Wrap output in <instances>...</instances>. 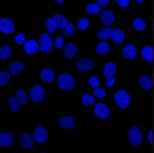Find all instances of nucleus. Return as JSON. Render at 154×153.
<instances>
[{"instance_id": "obj_37", "label": "nucleus", "mask_w": 154, "mask_h": 153, "mask_svg": "<svg viewBox=\"0 0 154 153\" xmlns=\"http://www.w3.org/2000/svg\"><path fill=\"white\" fill-rule=\"evenodd\" d=\"M88 83L89 85H90L92 88H98L99 85H100V81L97 75H92V76L90 77V79H89Z\"/></svg>"}, {"instance_id": "obj_40", "label": "nucleus", "mask_w": 154, "mask_h": 153, "mask_svg": "<svg viewBox=\"0 0 154 153\" xmlns=\"http://www.w3.org/2000/svg\"><path fill=\"white\" fill-rule=\"evenodd\" d=\"M116 2L122 7H127L130 5V0H116Z\"/></svg>"}, {"instance_id": "obj_24", "label": "nucleus", "mask_w": 154, "mask_h": 153, "mask_svg": "<svg viewBox=\"0 0 154 153\" xmlns=\"http://www.w3.org/2000/svg\"><path fill=\"white\" fill-rule=\"evenodd\" d=\"M112 28L110 27H104L102 28L97 33V38L100 40L106 41L108 40L109 39H110V37H112Z\"/></svg>"}, {"instance_id": "obj_21", "label": "nucleus", "mask_w": 154, "mask_h": 153, "mask_svg": "<svg viewBox=\"0 0 154 153\" xmlns=\"http://www.w3.org/2000/svg\"><path fill=\"white\" fill-rule=\"evenodd\" d=\"M112 40L116 44H120L123 42L125 39V33L122 29H114L112 34Z\"/></svg>"}, {"instance_id": "obj_4", "label": "nucleus", "mask_w": 154, "mask_h": 153, "mask_svg": "<svg viewBox=\"0 0 154 153\" xmlns=\"http://www.w3.org/2000/svg\"><path fill=\"white\" fill-rule=\"evenodd\" d=\"M39 49L43 53H50L53 51V41L48 33H43L40 36Z\"/></svg>"}, {"instance_id": "obj_47", "label": "nucleus", "mask_w": 154, "mask_h": 153, "mask_svg": "<svg viewBox=\"0 0 154 153\" xmlns=\"http://www.w3.org/2000/svg\"><path fill=\"white\" fill-rule=\"evenodd\" d=\"M153 143H154V136H153Z\"/></svg>"}, {"instance_id": "obj_20", "label": "nucleus", "mask_w": 154, "mask_h": 153, "mask_svg": "<svg viewBox=\"0 0 154 153\" xmlns=\"http://www.w3.org/2000/svg\"><path fill=\"white\" fill-rule=\"evenodd\" d=\"M139 85L144 91H149L152 88V79L147 75H143L139 78Z\"/></svg>"}, {"instance_id": "obj_41", "label": "nucleus", "mask_w": 154, "mask_h": 153, "mask_svg": "<svg viewBox=\"0 0 154 153\" xmlns=\"http://www.w3.org/2000/svg\"><path fill=\"white\" fill-rule=\"evenodd\" d=\"M114 83H115V78L114 77H109L107 78L106 81V85L108 88H111L112 87L114 86Z\"/></svg>"}, {"instance_id": "obj_27", "label": "nucleus", "mask_w": 154, "mask_h": 153, "mask_svg": "<svg viewBox=\"0 0 154 153\" xmlns=\"http://www.w3.org/2000/svg\"><path fill=\"white\" fill-rule=\"evenodd\" d=\"M110 49V46L109 43L106 41H101L96 46V51L98 54L104 55L106 54L109 52Z\"/></svg>"}, {"instance_id": "obj_36", "label": "nucleus", "mask_w": 154, "mask_h": 153, "mask_svg": "<svg viewBox=\"0 0 154 153\" xmlns=\"http://www.w3.org/2000/svg\"><path fill=\"white\" fill-rule=\"evenodd\" d=\"M93 93L94 96H96L98 98H104L107 95V93H106L105 89L104 88H100V87L94 88Z\"/></svg>"}, {"instance_id": "obj_28", "label": "nucleus", "mask_w": 154, "mask_h": 153, "mask_svg": "<svg viewBox=\"0 0 154 153\" xmlns=\"http://www.w3.org/2000/svg\"><path fill=\"white\" fill-rule=\"evenodd\" d=\"M15 97L21 105L26 104L28 102V97H27L26 92L23 89H19L16 91Z\"/></svg>"}, {"instance_id": "obj_8", "label": "nucleus", "mask_w": 154, "mask_h": 153, "mask_svg": "<svg viewBox=\"0 0 154 153\" xmlns=\"http://www.w3.org/2000/svg\"><path fill=\"white\" fill-rule=\"evenodd\" d=\"M15 30V25L9 18L0 19V31L5 34H10Z\"/></svg>"}, {"instance_id": "obj_39", "label": "nucleus", "mask_w": 154, "mask_h": 153, "mask_svg": "<svg viewBox=\"0 0 154 153\" xmlns=\"http://www.w3.org/2000/svg\"><path fill=\"white\" fill-rule=\"evenodd\" d=\"M64 45V39L62 37H57L55 39V46L58 49H61Z\"/></svg>"}, {"instance_id": "obj_11", "label": "nucleus", "mask_w": 154, "mask_h": 153, "mask_svg": "<svg viewBox=\"0 0 154 153\" xmlns=\"http://www.w3.org/2000/svg\"><path fill=\"white\" fill-rule=\"evenodd\" d=\"M100 19L102 23L106 26L113 24L115 21V15L110 10H104L100 14Z\"/></svg>"}, {"instance_id": "obj_25", "label": "nucleus", "mask_w": 154, "mask_h": 153, "mask_svg": "<svg viewBox=\"0 0 154 153\" xmlns=\"http://www.w3.org/2000/svg\"><path fill=\"white\" fill-rule=\"evenodd\" d=\"M8 103H9V108L12 113H17L20 110V103L18 101L15 96H11L8 100Z\"/></svg>"}, {"instance_id": "obj_29", "label": "nucleus", "mask_w": 154, "mask_h": 153, "mask_svg": "<svg viewBox=\"0 0 154 153\" xmlns=\"http://www.w3.org/2000/svg\"><path fill=\"white\" fill-rule=\"evenodd\" d=\"M11 49L7 45L2 46L0 48V59L2 60H7L11 57Z\"/></svg>"}, {"instance_id": "obj_7", "label": "nucleus", "mask_w": 154, "mask_h": 153, "mask_svg": "<svg viewBox=\"0 0 154 153\" xmlns=\"http://www.w3.org/2000/svg\"><path fill=\"white\" fill-rule=\"evenodd\" d=\"M33 138L35 142L38 144H42V143L46 142L48 138V132L47 129L44 127L38 126L35 128L34 132H33Z\"/></svg>"}, {"instance_id": "obj_5", "label": "nucleus", "mask_w": 154, "mask_h": 153, "mask_svg": "<svg viewBox=\"0 0 154 153\" xmlns=\"http://www.w3.org/2000/svg\"><path fill=\"white\" fill-rule=\"evenodd\" d=\"M94 113L97 118L102 120H106L110 116V109L107 105L103 103H98L94 106Z\"/></svg>"}, {"instance_id": "obj_6", "label": "nucleus", "mask_w": 154, "mask_h": 153, "mask_svg": "<svg viewBox=\"0 0 154 153\" xmlns=\"http://www.w3.org/2000/svg\"><path fill=\"white\" fill-rule=\"evenodd\" d=\"M30 98L33 103H39L45 97V91L41 85H34L30 90Z\"/></svg>"}, {"instance_id": "obj_32", "label": "nucleus", "mask_w": 154, "mask_h": 153, "mask_svg": "<svg viewBox=\"0 0 154 153\" xmlns=\"http://www.w3.org/2000/svg\"><path fill=\"white\" fill-rule=\"evenodd\" d=\"M95 101V99L92 95L85 93L82 96V103L84 106H90L93 105Z\"/></svg>"}, {"instance_id": "obj_42", "label": "nucleus", "mask_w": 154, "mask_h": 153, "mask_svg": "<svg viewBox=\"0 0 154 153\" xmlns=\"http://www.w3.org/2000/svg\"><path fill=\"white\" fill-rule=\"evenodd\" d=\"M97 2L102 7H106L109 3V0H97Z\"/></svg>"}, {"instance_id": "obj_30", "label": "nucleus", "mask_w": 154, "mask_h": 153, "mask_svg": "<svg viewBox=\"0 0 154 153\" xmlns=\"http://www.w3.org/2000/svg\"><path fill=\"white\" fill-rule=\"evenodd\" d=\"M86 11L89 14L94 15L97 14L101 11V7L96 3H90L87 5Z\"/></svg>"}, {"instance_id": "obj_34", "label": "nucleus", "mask_w": 154, "mask_h": 153, "mask_svg": "<svg viewBox=\"0 0 154 153\" xmlns=\"http://www.w3.org/2000/svg\"><path fill=\"white\" fill-rule=\"evenodd\" d=\"M75 29V28L73 24L71 22V21H69L68 25L64 29H62L63 33L65 36H66V37H70V36H72L74 33Z\"/></svg>"}, {"instance_id": "obj_12", "label": "nucleus", "mask_w": 154, "mask_h": 153, "mask_svg": "<svg viewBox=\"0 0 154 153\" xmlns=\"http://www.w3.org/2000/svg\"><path fill=\"white\" fill-rule=\"evenodd\" d=\"M59 126L65 130H70L75 127V120L71 116H64L59 120Z\"/></svg>"}, {"instance_id": "obj_26", "label": "nucleus", "mask_w": 154, "mask_h": 153, "mask_svg": "<svg viewBox=\"0 0 154 153\" xmlns=\"http://www.w3.org/2000/svg\"><path fill=\"white\" fill-rule=\"evenodd\" d=\"M132 27L135 30L138 31H142L145 30L147 25L145 21L143 20L141 18H136L132 22Z\"/></svg>"}, {"instance_id": "obj_1", "label": "nucleus", "mask_w": 154, "mask_h": 153, "mask_svg": "<svg viewBox=\"0 0 154 153\" xmlns=\"http://www.w3.org/2000/svg\"><path fill=\"white\" fill-rule=\"evenodd\" d=\"M58 85L62 91H71L75 86V80L69 73H61L58 78Z\"/></svg>"}, {"instance_id": "obj_35", "label": "nucleus", "mask_w": 154, "mask_h": 153, "mask_svg": "<svg viewBox=\"0 0 154 153\" xmlns=\"http://www.w3.org/2000/svg\"><path fill=\"white\" fill-rule=\"evenodd\" d=\"M89 26H90V21L87 18H81L78 21V24H77L78 29L80 31L86 30L89 27Z\"/></svg>"}, {"instance_id": "obj_16", "label": "nucleus", "mask_w": 154, "mask_h": 153, "mask_svg": "<svg viewBox=\"0 0 154 153\" xmlns=\"http://www.w3.org/2000/svg\"><path fill=\"white\" fill-rule=\"evenodd\" d=\"M78 52V48L76 45L72 42L66 43L64 48V54L68 59H72L75 56Z\"/></svg>"}, {"instance_id": "obj_45", "label": "nucleus", "mask_w": 154, "mask_h": 153, "mask_svg": "<svg viewBox=\"0 0 154 153\" xmlns=\"http://www.w3.org/2000/svg\"><path fill=\"white\" fill-rule=\"evenodd\" d=\"M136 2H138V3H140V4H141V3H143V2H145V1H144V0H136Z\"/></svg>"}, {"instance_id": "obj_13", "label": "nucleus", "mask_w": 154, "mask_h": 153, "mask_svg": "<svg viewBox=\"0 0 154 153\" xmlns=\"http://www.w3.org/2000/svg\"><path fill=\"white\" fill-rule=\"evenodd\" d=\"M20 144L22 146V148L25 149H32L33 145H34V141L32 136L29 133H23L20 138Z\"/></svg>"}, {"instance_id": "obj_31", "label": "nucleus", "mask_w": 154, "mask_h": 153, "mask_svg": "<svg viewBox=\"0 0 154 153\" xmlns=\"http://www.w3.org/2000/svg\"><path fill=\"white\" fill-rule=\"evenodd\" d=\"M46 30L49 33H54L57 29L56 24L53 18H48L46 21Z\"/></svg>"}, {"instance_id": "obj_18", "label": "nucleus", "mask_w": 154, "mask_h": 153, "mask_svg": "<svg viewBox=\"0 0 154 153\" xmlns=\"http://www.w3.org/2000/svg\"><path fill=\"white\" fill-rule=\"evenodd\" d=\"M117 71V66L114 63H107L104 65L103 68V74L104 76L109 78L113 77Z\"/></svg>"}, {"instance_id": "obj_38", "label": "nucleus", "mask_w": 154, "mask_h": 153, "mask_svg": "<svg viewBox=\"0 0 154 153\" xmlns=\"http://www.w3.org/2000/svg\"><path fill=\"white\" fill-rule=\"evenodd\" d=\"M26 36L23 33H18L14 37V43L17 45H21L25 42Z\"/></svg>"}, {"instance_id": "obj_10", "label": "nucleus", "mask_w": 154, "mask_h": 153, "mask_svg": "<svg viewBox=\"0 0 154 153\" xmlns=\"http://www.w3.org/2000/svg\"><path fill=\"white\" fill-rule=\"evenodd\" d=\"M94 68V62L92 59L82 58L79 60L77 63V69L80 72H86L91 71Z\"/></svg>"}, {"instance_id": "obj_43", "label": "nucleus", "mask_w": 154, "mask_h": 153, "mask_svg": "<svg viewBox=\"0 0 154 153\" xmlns=\"http://www.w3.org/2000/svg\"><path fill=\"white\" fill-rule=\"evenodd\" d=\"M148 139H149L150 143H153V130H151L148 134Z\"/></svg>"}, {"instance_id": "obj_9", "label": "nucleus", "mask_w": 154, "mask_h": 153, "mask_svg": "<svg viewBox=\"0 0 154 153\" xmlns=\"http://www.w3.org/2000/svg\"><path fill=\"white\" fill-rule=\"evenodd\" d=\"M122 54H123L124 58L127 60H134L138 55V49L135 45L130 43V44L126 45L124 47Z\"/></svg>"}, {"instance_id": "obj_23", "label": "nucleus", "mask_w": 154, "mask_h": 153, "mask_svg": "<svg viewBox=\"0 0 154 153\" xmlns=\"http://www.w3.org/2000/svg\"><path fill=\"white\" fill-rule=\"evenodd\" d=\"M153 48L150 46H144L143 49H141V55L144 60L148 62H151L153 61Z\"/></svg>"}, {"instance_id": "obj_17", "label": "nucleus", "mask_w": 154, "mask_h": 153, "mask_svg": "<svg viewBox=\"0 0 154 153\" xmlns=\"http://www.w3.org/2000/svg\"><path fill=\"white\" fill-rule=\"evenodd\" d=\"M23 49H24L25 52L28 54L33 55L36 53L38 51L39 46L38 45V43L35 40H29L25 43L24 46H23Z\"/></svg>"}, {"instance_id": "obj_22", "label": "nucleus", "mask_w": 154, "mask_h": 153, "mask_svg": "<svg viewBox=\"0 0 154 153\" xmlns=\"http://www.w3.org/2000/svg\"><path fill=\"white\" fill-rule=\"evenodd\" d=\"M52 18L56 22L57 29H64L70 21L65 16L61 14H55L53 16Z\"/></svg>"}, {"instance_id": "obj_14", "label": "nucleus", "mask_w": 154, "mask_h": 153, "mask_svg": "<svg viewBox=\"0 0 154 153\" xmlns=\"http://www.w3.org/2000/svg\"><path fill=\"white\" fill-rule=\"evenodd\" d=\"M41 79L45 83H52L56 78L54 71L50 69H43L41 71Z\"/></svg>"}, {"instance_id": "obj_19", "label": "nucleus", "mask_w": 154, "mask_h": 153, "mask_svg": "<svg viewBox=\"0 0 154 153\" xmlns=\"http://www.w3.org/2000/svg\"><path fill=\"white\" fill-rule=\"evenodd\" d=\"M24 69V63L22 62H19V61H15V62L11 63L10 67H9V71H10L11 75H18L22 72Z\"/></svg>"}, {"instance_id": "obj_15", "label": "nucleus", "mask_w": 154, "mask_h": 153, "mask_svg": "<svg viewBox=\"0 0 154 153\" xmlns=\"http://www.w3.org/2000/svg\"><path fill=\"white\" fill-rule=\"evenodd\" d=\"M14 142V136L11 132H5L0 134V145L3 148H7Z\"/></svg>"}, {"instance_id": "obj_48", "label": "nucleus", "mask_w": 154, "mask_h": 153, "mask_svg": "<svg viewBox=\"0 0 154 153\" xmlns=\"http://www.w3.org/2000/svg\"><path fill=\"white\" fill-rule=\"evenodd\" d=\"M153 75H154V74H153ZM153 83H154V82H153Z\"/></svg>"}, {"instance_id": "obj_2", "label": "nucleus", "mask_w": 154, "mask_h": 153, "mask_svg": "<svg viewBox=\"0 0 154 153\" xmlns=\"http://www.w3.org/2000/svg\"><path fill=\"white\" fill-rule=\"evenodd\" d=\"M114 100L119 108L125 109L129 106L131 103V96L128 94L125 91L119 90L117 91L114 95Z\"/></svg>"}, {"instance_id": "obj_44", "label": "nucleus", "mask_w": 154, "mask_h": 153, "mask_svg": "<svg viewBox=\"0 0 154 153\" xmlns=\"http://www.w3.org/2000/svg\"><path fill=\"white\" fill-rule=\"evenodd\" d=\"M64 0H55V2L58 3V4H63L64 3Z\"/></svg>"}, {"instance_id": "obj_3", "label": "nucleus", "mask_w": 154, "mask_h": 153, "mask_svg": "<svg viewBox=\"0 0 154 153\" xmlns=\"http://www.w3.org/2000/svg\"><path fill=\"white\" fill-rule=\"evenodd\" d=\"M127 137L130 144L134 147L139 146L143 140V135L141 130L136 126L129 129L127 133Z\"/></svg>"}, {"instance_id": "obj_33", "label": "nucleus", "mask_w": 154, "mask_h": 153, "mask_svg": "<svg viewBox=\"0 0 154 153\" xmlns=\"http://www.w3.org/2000/svg\"><path fill=\"white\" fill-rule=\"evenodd\" d=\"M10 81V74L7 71H1L0 72V85L6 86Z\"/></svg>"}, {"instance_id": "obj_46", "label": "nucleus", "mask_w": 154, "mask_h": 153, "mask_svg": "<svg viewBox=\"0 0 154 153\" xmlns=\"http://www.w3.org/2000/svg\"><path fill=\"white\" fill-rule=\"evenodd\" d=\"M153 57H154V49H153Z\"/></svg>"}]
</instances>
